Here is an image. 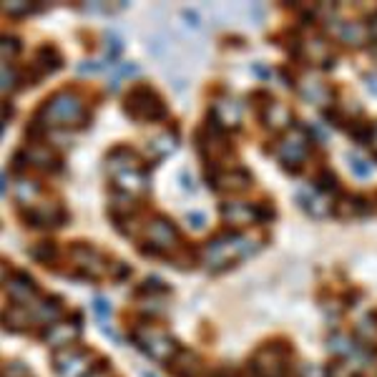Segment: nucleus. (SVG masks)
I'll return each instance as SVG.
<instances>
[{
	"label": "nucleus",
	"instance_id": "obj_1",
	"mask_svg": "<svg viewBox=\"0 0 377 377\" xmlns=\"http://www.w3.org/2000/svg\"><path fill=\"white\" fill-rule=\"evenodd\" d=\"M257 249H259V239H257V237L229 232V234H222V237H214V239L204 247L202 257H204L207 269L219 272V269H227V267L237 264V262L247 259V257H252Z\"/></svg>",
	"mask_w": 377,
	"mask_h": 377
},
{
	"label": "nucleus",
	"instance_id": "obj_2",
	"mask_svg": "<svg viewBox=\"0 0 377 377\" xmlns=\"http://www.w3.org/2000/svg\"><path fill=\"white\" fill-rule=\"evenodd\" d=\"M136 151L116 149L106 159V174L116 189H121L123 197H138L146 192V174L141 171Z\"/></svg>",
	"mask_w": 377,
	"mask_h": 377
},
{
	"label": "nucleus",
	"instance_id": "obj_3",
	"mask_svg": "<svg viewBox=\"0 0 377 377\" xmlns=\"http://www.w3.org/2000/svg\"><path fill=\"white\" fill-rule=\"evenodd\" d=\"M46 126H76L83 118V98L76 91H58L41 108Z\"/></svg>",
	"mask_w": 377,
	"mask_h": 377
},
{
	"label": "nucleus",
	"instance_id": "obj_4",
	"mask_svg": "<svg viewBox=\"0 0 377 377\" xmlns=\"http://www.w3.org/2000/svg\"><path fill=\"white\" fill-rule=\"evenodd\" d=\"M123 111L133 121H161L166 116V106L151 86H136L123 98Z\"/></svg>",
	"mask_w": 377,
	"mask_h": 377
},
{
	"label": "nucleus",
	"instance_id": "obj_5",
	"mask_svg": "<svg viewBox=\"0 0 377 377\" xmlns=\"http://www.w3.org/2000/svg\"><path fill=\"white\" fill-rule=\"evenodd\" d=\"M144 237L146 244L141 247V252H146V254H169V252H174L179 247V232L164 217L151 219L144 229Z\"/></svg>",
	"mask_w": 377,
	"mask_h": 377
},
{
	"label": "nucleus",
	"instance_id": "obj_6",
	"mask_svg": "<svg viewBox=\"0 0 377 377\" xmlns=\"http://www.w3.org/2000/svg\"><path fill=\"white\" fill-rule=\"evenodd\" d=\"M309 146H312V144H309V136L304 133V128L292 126L287 133H284L282 144L277 146V156H279V161H282V166H284V169L294 171L304 159H307Z\"/></svg>",
	"mask_w": 377,
	"mask_h": 377
},
{
	"label": "nucleus",
	"instance_id": "obj_7",
	"mask_svg": "<svg viewBox=\"0 0 377 377\" xmlns=\"http://www.w3.org/2000/svg\"><path fill=\"white\" fill-rule=\"evenodd\" d=\"M56 377H88L93 372V355L78 347H66L53 360Z\"/></svg>",
	"mask_w": 377,
	"mask_h": 377
},
{
	"label": "nucleus",
	"instance_id": "obj_8",
	"mask_svg": "<svg viewBox=\"0 0 377 377\" xmlns=\"http://www.w3.org/2000/svg\"><path fill=\"white\" fill-rule=\"evenodd\" d=\"M138 342H141V350L146 352L149 357L159 362H169L171 357L179 352V345L171 335H166L164 329L156 327H144L138 332Z\"/></svg>",
	"mask_w": 377,
	"mask_h": 377
},
{
	"label": "nucleus",
	"instance_id": "obj_9",
	"mask_svg": "<svg viewBox=\"0 0 377 377\" xmlns=\"http://www.w3.org/2000/svg\"><path fill=\"white\" fill-rule=\"evenodd\" d=\"M71 259H73V264L81 269V277H86V279H98L106 272L103 257L88 244H76L71 249Z\"/></svg>",
	"mask_w": 377,
	"mask_h": 377
},
{
	"label": "nucleus",
	"instance_id": "obj_10",
	"mask_svg": "<svg viewBox=\"0 0 377 377\" xmlns=\"http://www.w3.org/2000/svg\"><path fill=\"white\" fill-rule=\"evenodd\" d=\"M284 370H287V357H284L282 347L269 345L264 350H259V355L254 360L257 377H284Z\"/></svg>",
	"mask_w": 377,
	"mask_h": 377
},
{
	"label": "nucleus",
	"instance_id": "obj_11",
	"mask_svg": "<svg viewBox=\"0 0 377 377\" xmlns=\"http://www.w3.org/2000/svg\"><path fill=\"white\" fill-rule=\"evenodd\" d=\"M204 138H202V156L209 161V164H217L229 149V141L224 136V128L219 126L214 118H209L207 128H204Z\"/></svg>",
	"mask_w": 377,
	"mask_h": 377
},
{
	"label": "nucleus",
	"instance_id": "obj_12",
	"mask_svg": "<svg viewBox=\"0 0 377 377\" xmlns=\"http://www.w3.org/2000/svg\"><path fill=\"white\" fill-rule=\"evenodd\" d=\"M6 292L11 297V304H18V307H36L38 304V292L36 284L28 279L26 274H11L6 279Z\"/></svg>",
	"mask_w": 377,
	"mask_h": 377
},
{
	"label": "nucleus",
	"instance_id": "obj_13",
	"mask_svg": "<svg viewBox=\"0 0 377 377\" xmlns=\"http://www.w3.org/2000/svg\"><path fill=\"white\" fill-rule=\"evenodd\" d=\"M21 217L31 227H58L61 222H66V212L56 204H31L23 209Z\"/></svg>",
	"mask_w": 377,
	"mask_h": 377
},
{
	"label": "nucleus",
	"instance_id": "obj_14",
	"mask_svg": "<svg viewBox=\"0 0 377 377\" xmlns=\"http://www.w3.org/2000/svg\"><path fill=\"white\" fill-rule=\"evenodd\" d=\"M299 96L314 106H327L329 98H332V88L319 73H307L302 76V83H299Z\"/></svg>",
	"mask_w": 377,
	"mask_h": 377
},
{
	"label": "nucleus",
	"instance_id": "obj_15",
	"mask_svg": "<svg viewBox=\"0 0 377 377\" xmlns=\"http://www.w3.org/2000/svg\"><path fill=\"white\" fill-rule=\"evenodd\" d=\"M219 214L232 227H244V224H254L259 219V209L247 202H224L219 207Z\"/></svg>",
	"mask_w": 377,
	"mask_h": 377
},
{
	"label": "nucleus",
	"instance_id": "obj_16",
	"mask_svg": "<svg viewBox=\"0 0 377 377\" xmlns=\"http://www.w3.org/2000/svg\"><path fill=\"white\" fill-rule=\"evenodd\" d=\"M209 118H214V121L219 123V126H239L242 123V103L237 101V98H222V101H217L212 106V113H209Z\"/></svg>",
	"mask_w": 377,
	"mask_h": 377
},
{
	"label": "nucleus",
	"instance_id": "obj_17",
	"mask_svg": "<svg viewBox=\"0 0 377 377\" xmlns=\"http://www.w3.org/2000/svg\"><path fill=\"white\" fill-rule=\"evenodd\" d=\"M78 332H81L78 322H56L46 329V335L43 337H46V342H48L51 347H61V350H66V347L78 337Z\"/></svg>",
	"mask_w": 377,
	"mask_h": 377
},
{
	"label": "nucleus",
	"instance_id": "obj_18",
	"mask_svg": "<svg viewBox=\"0 0 377 377\" xmlns=\"http://www.w3.org/2000/svg\"><path fill=\"white\" fill-rule=\"evenodd\" d=\"M23 161L31 166H38V169H56L58 156L53 154V149H48V146L43 144V141H38V144H28L23 149Z\"/></svg>",
	"mask_w": 377,
	"mask_h": 377
},
{
	"label": "nucleus",
	"instance_id": "obj_19",
	"mask_svg": "<svg viewBox=\"0 0 377 377\" xmlns=\"http://www.w3.org/2000/svg\"><path fill=\"white\" fill-rule=\"evenodd\" d=\"M61 66H63V56L58 53V48H56V46H43V48L38 51V61L33 63V71H36L33 81L46 78L48 73L58 71Z\"/></svg>",
	"mask_w": 377,
	"mask_h": 377
},
{
	"label": "nucleus",
	"instance_id": "obj_20",
	"mask_svg": "<svg viewBox=\"0 0 377 377\" xmlns=\"http://www.w3.org/2000/svg\"><path fill=\"white\" fill-rule=\"evenodd\" d=\"M262 116H264V123L272 128V131H284V128L289 131V128H292V111L279 101L267 103Z\"/></svg>",
	"mask_w": 377,
	"mask_h": 377
},
{
	"label": "nucleus",
	"instance_id": "obj_21",
	"mask_svg": "<svg viewBox=\"0 0 377 377\" xmlns=\"http://www.w3.org/2000/svg\"><path fill=\"white\" fill-rule=\"evenodd\" d=\"M304 58L309 61V63H317V66H324V61H329V46L327 41H322V38H309L307 43H304Z\"/></svg>",
	"mask_w": 377,
	"mask_h": 377
},
{
	"label": "nucleus",
	"instance_id": "obj_22",
	"mask_svg": "<svg viewBox=\"0 0 377 377\" xmlns=\"http://www.w3.org/2000/svg\"><path fill=\"white\" fill-rule=\"evenodd\" d=\"M365 36H367V31H365V26H360V23L347 21V23H340V26H337V38L350 43V46H360V43H365Z\"/></svg>",
	"mask_w": 377,
	"mask_h": 377
},
{
	"label": "nucleus",
	"instance_id": "obj_23",
	"mask_svg": "<svg viewBox=\"0 0 377 377\" xmlns=\"http://www.w3.org/2000/svg\"><path fill=\"white\" fill-rule=\"evenodd\" d=\"M219 189H224V192H239V189H244L247 181H249V176L244 174V171H224L222 176H219Z\"/></svg>",
	"mask_w": 377,
	"mask_h": 377
},
{
	"label": "nucleus",
	"instance_id": "obj_24",
	"mask_svg": "<svg viewBox=\"0 0 377 377\" xmlns=\"http://www.w3.org/2000/svg\"><path fill=\"white\" fill-rule=\"evenodd\" d=\"M299 202H302V209H307L312 217H324V214H329V204L324 197H319V194H299Z\"/></svg>",
	"mask_w": 377,
	"mask_h": 377
},
{
	"label": "nucleus",
	"instance_id": "obj_25",
	"mask_svg": "<svg viewBox=\"0 0 377 377\" xmlns=\"http://www.w3.org/2000/svg\"><path fill=\"white\" fill-rule=\"evenodd\" d=\"M347 164H350V171L357 176V179H370L372 171H375V169H372L370 161H365L362 156H357V154H350V156H347Z\"/></svg>",
	"mask_w": 377,
	"mask_h": 377
},
{
	"label": "nucleus",
	"instance_id": "obj_26",
	"mask_svg": "<svg viewBox=\"0 0 377 377\" xmlns=\"http://www.w3.org/2000/svg\"><path fill=\"white\" fill-rule=\"evenodd\" d=\"M151 146H154L156 156H169L171 151L176 149V136H174V133H164V136L154 138V141H151Z\"/></svg>",
	"mask_w": 377,
	"mask_h": 377
},
{
	"label": "nucleus",
	"instance_id": "obj_27",
	"mask_svg": "<svg viewBox=\"0 0 377 377\" xmlns=\"http://www.w3.org/2000/svg\"><path fill=\"white\" fill-rule=\"evenodd\" d=\"M93 309H96V317L101 322V327L108 329V319H111V304H108V299L96 297L93 299Z\"/></svg>",
	"mask_w": 377,
	"mask_h": 377
},
{
	"label": "nucleus",
	"instance_id": "obj_28",
	"mask_svg": "<svg viewBox=\"0 0 377 377\" xmlns=\"http://www.w3.org/2000/svg\"><path fill=\"white\" fill-rule=\"evenodd\" d=\"M18 51H21V41L8 36L6 41H3V58H6V63H11V58H16Z\"/></svg>",
	"mask_w": 377,
	"mask_h": 377
},
{
	"label": "nucleus",
	"instance_id": "obj_29",
	"mask_svg": "<svg viewBox=\"0 0 377 377\" xmlns=\"http://www.w3.org/2000/svg\"><path fill=\"white\" fill-rule=\"evenodd\" d=\"M136 73H138V66H136V63H123V66H118L116 76L111 78V88H116L118 81H121V78H131V76H136Z\"/></svg>",
	"mask_w": 377,
	"mask_h": 377
},
{
	"label": "nucleus",
	"instance_id": "obj_30",
	"mask_svg": "<svg viewBox=\"0 0 377 377\" xmlns=\"http://www.w3.org/2000/svg\"><path fill=\"white\" fill-rule=\"evenodd\" d=\"M33 257H36V259H41V262H53L56 259V247L51 244V242H43L41 247H36V249H33Z\"/></svg>",
	"mask_w": 377,
	"mask_h": 377
},
{
	"label": "nucleus",
	"instance_id": "obj_31",
	"mask_svg": "<svg viewBox=\"0 0 377 377\" xmlns=\"http://www.w3.org/2000/svg\"><path fill=\"white\" fill-rule=\"evenodd\" d=\"M3 11L8 13V16H26V13L33 11L31 3H18V0H11V3H3Z\"/></svg>",
	"mask_w": 377,
	"mask_h": 377
},
{
	"label": "nucleus",
	"instance_id": "obj_32",
	"mask_svg": "<svg viewBox=\"0 0 377 377\" xmlns=\"http://www.w3.org/2000/svg\"><path fill=\"white\" fill-rule=\"evenodd\" d=\"M16 81H18V76H16V71H13V66L6 63L3 66V91L11 93V91L16 88Z\"/></svg>",
	"mask_w": 377,
	"mask_h": 377
},
{
	"label": "nucleus",
	"instance_id": "obj_33",
	"mask_svg": "<svg viewBox=\"0 0 377 377\" xmlns=\"http://www.w3.org/2000/svg\"><path fill=\"white\" fill-rule=\"evenodd\" d=\"M335 184H337L335 176H332V174H322L317 179V192H332V189H335Z\"/></svg>",
	"mask_w": 377,
	"mask_h": 377
},
{
	"label": "nucleus",
	"instance_id": "obj_34",
	"mask_svg": "<svg viewBox=\"0 0 377 377\" xmlns=\"http://www.w3.org/2000/svg\"><path fill=\"white\" fill-rule=\"evenodd\" d=\"M186 219H189V224H192L194 229H202L204 224H207V219H204V214H186Z\"/></svg>",
	"mask_w": 377,
	"mask_h": 377
},
{
	"label": "nucleus",
	"instance_id": "obj_35",
	"mask_svg": "<svg viewBox=\"0 0 377 377\" xmlns=\"http://www.w3.org/2000/svg\"><path fill=\"white\" fill-rule=\"evenodd\" d=\"M181 184L186 186V192H194V181H192V171H181L179 174Z\"/></svg>",
	"mask_w": 377,
	"mask_h": 377
},
{
	"label": "nucleus",
	"instance_id": "obj_36",
	"mask_svg": "<svg viewBox=\"0 0 377 377\" xmlns=\"http://www.w3.org/2000/svg\"><path fill=\"white\" fill-rule=\"evenodd\" d=\"M365 138H367V144H370L372 149L377 151V123H375V126H370V131L365 133Z\"/></svg>",
	"mask_w": 377,
	"mask_h": 377
},
{
	"label": "nucleus",
	"instance_id": "obj_37",
	"mask_svg": "<svg viewBox=\"0 0 377 377\" xmlns=\"http://www.w3.org/2000/svg\"><path fill=\"white\" fill-rule=\"evenodd\" d=\"M372 36H377V18H372V26H370Z\"/></svg>",
	"mask_w": 377,
	"mask_h": 377
},
{
	"label": "nucleus",
	"instance_id": "obj_38",
	"mask_svg": "<svg viewBox=\"0 0 377 377\" xmlns=\"http://www.w3.org/2000/svg\"><path fill=\"white\" fill-rule=\"evenodd\" d=\"M141 377H156L154 372H149V370H141Z\"/></svg>",
	"mask_w": 377,
	"mask_h": 377
},
{
	"label": "nucleus",
	"instance_id": "obj_39",
	"mask_svg": "<svg viewBox=\"0 0 377 377\" xmlns=\"http://www.w3.org/2000/svg\"><path fill=\"white\" fill-rule=\"evenodd\" d=\"M88 377H103V372H101V370H93V372H91Z\"/></svg>",
	"mask_w": 377,
	"mask_h": 377
}]
</instances>
